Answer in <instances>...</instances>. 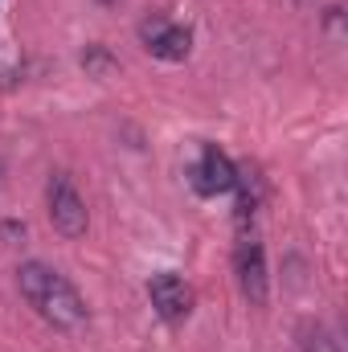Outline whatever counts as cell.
<instances>
[{"mask_svg":"<svg viewBox=\"0 0 348 352\" xmlns=\"http://www.w3.org/2000/svg\"><path fill=\"white\" fill-rule=\"evenodd\" d=\"M17 287L25 295V303L58 332H78L87 324V299L78 295V287L45 263H21L17 266Z\"/></svg>","mask_w":348,"mask_h":352,"instance_id":"1","label":"cell"},{"mask_svg":"<svg viewBox=\"0 0 348 352\" xmlns=\"http://www.w3.org/2000/svg\"><path fill=\"white\" fill-rule=\"evenodd\" d=\"M45 209H50V226L62 238H83L90 226V209L78 192V184L70 180V173H50L45 180Z\"/></svg>","mask_w":348,"mask_h":352,"instance_id":"2","label":"cell"},{"mask_svg":"<svg viewBox=\"0 0 348 352\" xmlns=\"http://www.w3.org/2000/svg\"><path fill=\"white\" fill-rule=\"evenodd\" d=\"M140 41H144V50H148L152 58H160V62H184L188 50H193L188 25H176L168 16H148V21L140 25Z\"/></svg>","mask_w":348,"mask_h":352,"instance_id":"3","label":"cell"},{"mask_svg":"<svg viewBox=\"0 0 348 352\" xmlns=\"http://www.w3.org/2000/svg\"><path fill=\"white\" fill-rule=\"evenodd\" d=\"M234 270H238V287L242 295L262 307L266 295H270V274H266V250H262L259 238H242L238 250H234Z\"/></svg>","mask_w":348,"mask_h":352,"instance_id":"4","label":"cell"},{"mask_svg":"<svg viewBox=\"0 0 348 352\" xmlns=\"http://www.w3.org/2000/svg\"><path fill=\"white\" fill-rule=\"evenodd\" d=\"M148 299H152V307H156V316H160L164 324H180V320H188V311H193V291H188V283H184L176 270L152 274Z\"/></svg>","mask_w":348,"mask_h":352,"instance_id":"5","label":"cell"},{"mask_svg":"<svg viewBox=\"0 0 348 352\" xmlns=\"http://www.w3.org/2000/svg\"><path fill=\"white\" fill-rule=\"evenodd\" d=\"M234 180H238V164H234L221 148L205 144L201 156H197V164H193V188H197L201 197H217V192H230Z\"/></svg>","mask_w":348,"mask_h":352,"instance_id":"6","label":"cell"},{"mask_svg":"<svg viewBox=\"0 0 348 352\" xmlns=\"http://www.w3.org/2000/svg\"><path fill=\"white\" fill-rule=\"evenodd\" d=\"M234 188H238V221L246 226V221L259 213V205H262V176L254 173V168H238Z\"/></svg>","mask_w":348,"mask_h":352,"instance_id":"7","label":"cell"},{"mask_svg":"<svg viewBox=\"0 0 348 352\" xmlns=\"http://www.w3.org/2000/svg\"><path fill=\"white\" fill-rule=\"evenodd\" d=\"M299 349L303 352H340V340H332L320 324H303L299 328Z\"/></svg>","mask_w":348,"mask_h":352,"instance_id":"8","label":"cell"},{"mask_svg":"<svg viewBox=\"0 0 348 352\" xmlns=\"http://www.w3.org/2000/svg\"><path fill=\"white\" fill-rule=\"evenodd\" d=\"M291 4H299V8H303V4H312V0H291Z\"/></svg>","mask_w":348,"mask_h":352,"instance_id":"9","label":"cell"},{"mask_svg":"<svg viewBox=\"0 0 348 352\" xmlns=\"http://www.w3.org/2000/svg\"><path fill=\"white\" fill-rule=\"evenodd\" d=\"M98 4H115V0H98Z\"/></svg>","mask_w":348,"mask_h":352,"instance_id":"10","label":"cell"}]
</instances>
